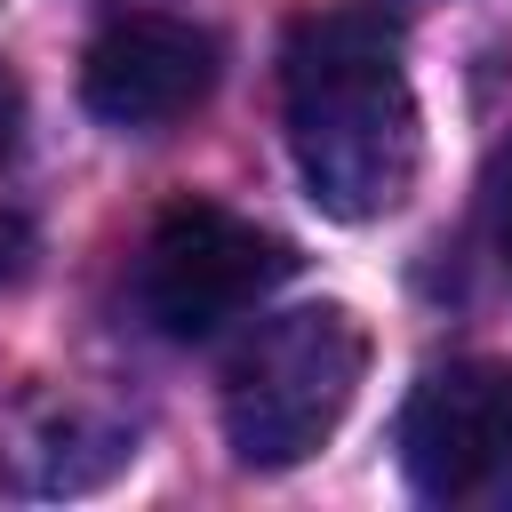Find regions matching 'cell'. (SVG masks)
<instances>
[{
  "label": "cell",
  "mask_w": 512,
  "mask_h": 512,
  "mask_svg": "<svg viewBox=\"0 0 512 512\" xmlns=\"http://www.w3.org/2000/svg\"><path fill=\"white\" fill-rule=\"evenodd\" d=\"M24 264H32V224L0 208V288H8V280H16Z\"/></svg>",
  "instance_id": "9"
},
{
  "label": "cell",
  "mask_w": 512,
  "mask_h": 512,
  "mask_svg": "<svg viewBox=\"0 0 512 512\" xmlns=\"http://www.w3.org/2000/svg\"><path fill=\"white\" fill-rule=\"evenodd\" d=\"M288 272H296V248L280 232H264L216 200H176L144 232L136 304L168 344H200V336L232 328L240 312H256Z\"/></svg>",
  "instance_id": "3"
},
{
  "label": "cell",
  "mask_w": 512,
  "mask_h": 512,
  "mask_svg": "<svg viewBox=\"0 0 512 512\" xmlns=\"http://www.w3.org/2000/svg\"><path fill=\"white\" fill-rule=\"evenodd\" d=\"M280 128L304 200L336 224H376L408 200L424 160L416 88L400 64V16L384 0L304 8L280 48Z\"/></svg>",
  "instance_id": "1"
},
{
  "label": "cell",
  "mask_w": 512,
  "mask_h": 512,
  "mask_svg": "<svg viewBox=\"0 0 512 512\" xmlns=\"http://www.w3.org/2000/svg\"><path fill=\"white\" fill-rule=\"evenodd\" d=\"M128 464H136V416L96 392L32 384L0 408V488L16 496H88Z\"/></svg>",
  "instance_id": "6"
},
{
  "label": "cell",
  "mask_w": 512,
  "mask_h": 512,
  "mask_svg": "<svg viewBox=\"0 0 512 512\" xmlns=\"http://www.w3.org/2000/svg\"><path fill=\"white\" fill-rule=\"evenodd\" d=\"M16 144H24V88H16V72L0 64V168L16 160Z\"/></svg>",
  "instance_id": "8"
},
{
  "label": "cell",
  "mask_w": 512,
  "mask_h": 512,
  "mask_svg": "<svg viewBox=\"0 0 512 512\" xmlns=\"http://www.w3.org/2000/svg\"><path fill=\"white\" fill-rule=\"evenodd\" d=\"M480 208H488V240H496V256H504V272H512V128H504V136H496V152H488Z\"/></svg>",
  "instance_id": "7"
},
{
  "label": "cell",
  "mask_w": 512,
  "mask_h": 512,
  "mask_svg": "<svg viewBox=\"0 0 512 512\" xmlns=\"http://www.w3.org/2000/svg\"><path fill=\"white\" fill-rule=\"evenodd\" d=\"M216 72H224V40L208 24L160 16V8H128L88 40L80 104H88V120H104L120 136H152V128L200 112Z\"/></svg>",
  "instance_id": "5"
},
{
  "label": "cell",
  "mask_w": 512,
  "mask_h": 512,
  "mask_svg": "<svg viewBox=\"0 0 512 512\" xmlns=\"http://www.w3.org/2000/svg\"><path fill=\"white\" fill-rule=\"evenodd\" d=\"M368 376V328L344 304H296L264 320L224 368V440L248 472L320 456Z\"/></svg>",
  "instance_id": "2"
},
{
  "label": "cell",
  "mask_w": 512,
  "mask_h": 512,
  "mask_svg": "<svg viewBox=\"0 0 512 512\" xmlns=\"http://www.w3.org/2000/svg\"><path fill=\"white\" fill-rule=\"evenodd\" d=\"M392 448L424 504H456L488 488V472L512 464V360L464 352V360L424 368L416 392L400 400Z\"/></svg>",
  "instance_id": "4"
}]
</instances>
